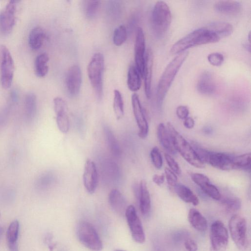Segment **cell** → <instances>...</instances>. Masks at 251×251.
Instances as JSON below:
<instances>
[{
  "label": "cell",
  "mask_w": 251,
  "mask_h": 251,
  "mask_svg": "<svg viewBox=\"0 0 251 251\" xmlns=\"http://www.w3.org/2000/svg\"><path fill=\"white\" fill-rule=\"evenodd\" d=\"M188 54L189 52L187 51L177 54L165 68L157 87L156 100L159 108L162 106L164 98L175 77L186 59Z\"/></svg>",
  "instance_id": "cell-1"
},
{
  "label": "cell",
  "mask_w": 251,
  "mask_h": 251,
  "mask_svg": "<svg viewBox=\"0 0 251 251\" xmlns=\"http://www.w3.org/2000/svg\"><path fill=\"white\" fill-rule=\"evenodd\" d=\"M220 38L205 27L196 29L177 41L170 52L177 54L195 46L218 42Z\"/></svg>",
  "instance_id": "cell-2"
},
{
  "label": "cell",
  "mask_w": 251,
  "mask_h": 251,
  "mask_svg": "<svg viewBox=\"0 0 251 251\" xmlns=\"http://www.w3.org/2000/svg\"><path fill=\"white\" fill-rule=\"evenodd\" d=\"M167 128L171 137L174 148L188 163L198 168L204 167L193 147L180 135L170 122L167 124Z\"/></svg>",
  "instance_id": "cell-3"
},
{
  "label": "cell",
  "mask_w": 251,
  "mask_h": 251,
  "mask_svg": "<svg viewBox=\"0 0 251 251\" xmlns=\"http://www.w3.org/2000/svg\"><path fill=\"white\" fill-rule=\"evenodd\" d=\"M172 19L171 12L167 4L158 1L151 14V25L154 34L157 38L163 37L168 30Z\"/></svg>",
  "instance_id": "cell-4"
},
{
  "label": "cell",
  "mask_w": 251,
  "mask_h": 251,
  "mask_svg": "<svg viewBox=\"0 0 251 251\" xmlns=\"http://www.w3.org/2000/svg\"><path fill=\"white\" fill-rule=\"evenodd\" d=\"M104 67V57L100 52L94 54L87 67V74L90 83L99 99L103 95V74Z\"/></svg>",
  "instance_id": "cell-5"
},
{
  "label": "cell",
  "mask_w": 251,
  "mask_h": 251,
  "mask_svg": "<svg viewBox=\"0 0 251 251\" xmlns=\"http://www.w3.org/2000/svg\"><path fill=\"white\" fill-rule=\"evenodd\" d=\"M229 229L231 238L237 247L245 251L248 247L247 224L244 217L239 215L232 216L229 221Z\"/></svg>",
  "instance_id": "cell-6"
},
{
  "label": "cell",
  "mask_w": 251,
  "mask_h": 251,
  "mask_svg": "<svg viewBox=\"0 0 251 251\" xmlns=\"http://www.w3.org/2000/svg\"><path fill=\"white\" fill-rule=\"evenodd\" d=\"M77 235L79 241L88 249L100 251L102 248V242L95 228L90 223L83 221L77 226Z\"/></svg>",
  "instance_id": "cell-7"
},
{
  "label": "cell",
  "mask_w": 251,
  "mask_h": 251,
  "mask_svg": "<svg viewBox=\"0 0 251 251\" xmlns=\"http://www.w3.org/2000/svg\"><path fill=\"white\" fill-rule=\"evenodd\" d=\"M15 70L14 62L8 49L0 46V80L1 86L8 89L11 86Z\"/></svg>",
  "instance_id": "cell-8"
},
{
  "label": "cell",
  "mask_w": 251,
  "mask_h": 251,
  "mask_svg": "<svg viewBox=\"0 0 251 251\" xmlns=\"http://www.w3.org/2000/svg\"><path fill=\"white\" fill-rule=\"evenodd\" d=\"M210 251H226L228 245L227 230L220 221L212 223L210 230Z\"/></svg>",
  "instance_id": "cell-9"
},
{
  "label": "cell",
  "mask_w": 251,
  "mask_h": 251,
  "mask_svg": "<svg viewBox=\"0 0 251 251\" xmlns=\"http://www.w3.org/2000/svg\"><path fill=\"white\" fill-rule=\"evenodd\" d=\"M125 214L133 239L138 243H143L145 241V235L134 206H128Z\"/></svg>",
  "instance_id": "cell-10"
},
{
  "label": "cell",
  "mask_w": 251,
  "mask_h": 251,
  "mask_svg": "<svg viewBox=\"0 0 251 251\" xmlns=\"http://www.w3.org/2000/svg\"><path fill=\"white\" fill-rule=\"evenodd\" d=\"M19 1L10 0L0 13V32L4 35L10 33L16 23V14Z\"/></svg>",
  "instance_id": "cell-11"
},
{
  "label": "cell",
  "mask_w": 251,
  "mask_h": 251,
  "mask_svg": "<svg viewBox=\"0 0 251 251\" xmlns=\"http://www.w3.org/2000/svg\"><path fill=\"white\" fill-rule=\"evenodd\" d=\"M131 103L133 114L139 128L138 136L141 138L144 139L148 134L149 125L145 111L137 94L132 95Z\"/></svg>",
  "instance_id": "cell-12"
},
{
  "label": "cell",
  "mask_w": 251,
  "mask_h": 251,
  "mask_svg": "<svg viewBox=\"0 0 251 251\" xmlns=\"http://www.w3.org/2000/svg\"><path fill=\"white\" fill-rule=\"evenodd\" d=\"M146 54V43L144 33L141 27L136 30L134 44V59L135 66L143 77Z\"/></svg>",
  "instance_id": "cell-13"
},
{
  "label": "cell",
  "mask_w": 251,
  "mask_h": 251,
  "mask_svg": "<svg viewBox=\"0 0 251 251\" xmlns=\"http://www.w3.org/2000/svg\"><path fill=\"white\" fill-rule=\"evenodd\" d=\"M53 103L57 127L61 132L66 133L68 132L70 126L67 103L60 97L55 98Z\"/></svg>",
  "instance_id": "cell-14"
},
{
  "label": "cell",
  "mask_w": 251,
  "mask_h": 251,
  "mask_svg": "<svg viewBox=\"0 0 251 251\" xmlns=\"http://www.w3.org/2000/svg\"><path fill=\"white\" fill-rule=\"evenodd\" d=\"M83 182L86 191L90 194L95 191L98 182V174L95 162L87 159L84 165Z\"/></svg>",
  "instance_id": "cell-15"
},
{
  "label": "cell",
  "mask_w": 251,
  "mask_h": 251,
  "mask_svg": "<svg viewBox=\"0 0 251 251\" xmlns=\"http://www.w3.org/2000/svg\"><path fill=\"white\" fill-rule=\"evenodd\" d=\"M66 87L72 96H76L79 92L82 82V73L77 65L71 66L66 74Z\"/></svg>",
  "instance_id": "cell-16"
},
{
  "label": "cell",
  "mask_w": 251,
  "mask_h": 251,
  "mask_svg": "<svg viewBox=\"0 0 251 251\" xmlns=\"http://www.w3.org/2000/svg\"><path fill=\"white\" fill-rule=\"evenodd\" d=\"M233 156L224 152L209 151L205 163H208L213 167L223 171H229L234 169Z\"/></svg>",
  "instance_id": "cell-17"
},
{
  "label": "cell",
  "mask_w": 251,
  "mask_h": 251,
  "mask_svg": "<svg viewBox=\"0 0 251 251\" xmlns=\"http://www.w3.org/2000/svg\"><path fill=\"white\" fill-rule=\"evenodd\" d=\"M192 180L199 186L204 194L215 200H220L221 195L218 189L210 183L209 178L201 173H193Z\"/></svg>",
  "instance_id": "cell-18"
},
{
  "label": "cell",
  "mask_w": 251,
  "mask_h": 251,
  "mask_svg": "<svg viewBox=\"0 0 251 251\" xmlns=\"http://www.w3.org/2000/svg\"><path fill=\"white\" fill-rule=\"evenodd\" d=\"M153 53L149 49L146 51L145 64L143 77L144 78L145 92L147 98L149 99L151 95V83L153 66Z\"/></svg>",
  "instance_id": "cell-19"
},
{
  "label": "cell",
  "mask_w": 251,
  "mask_h": 251,
  "mask_svg": "<svg viewBox=\"0 0 251 251\" xmlns=\"http://www.w3.org/2000/svg\"><path fill=\"white\" fill-rule=\"evenodd\" d=\"M137 197L139 201L141 213L143 216L148 217L151 211V201L147 183L144 180H142L139 184V191Z\"/></svg>",
  "instance_id": "cell-20"
},
{
  "label": "cell",
  "mask_w": 251,
  "mask_h": 251,
  "mask_svg": "<svg viewBox=\"0 0 251 251\" xmlns=\"http://www.w3.org/2000/svg\"><path fill=\"white\" fill-rule=\"evenodd\" d=\"M198 91L203 95H211L216 90L213 76L208 71H204L200 75L197 84Z\"/></svg>",
  "instance_id": "cell-21"
},
{
  "label": "cell",
  "mask_w": 251,
  "mask_h": 251,
  "mask_svg": "<svg viewBox=\"0 0 251 251\" xmlns=\"http://www.w3.org/2000/svg\"><path fill=\"white\" fill-rule=\"evenodd\" d=\"M108 201L112 209L119 215L125 214L127 208L123 195L116 189H112L108 196Z\"/></svg>",
  "instance_id": "cell-22"
},
{
  "label": "cell",
  "mask_w": 251,
  "mask_h": 251,
  "mask_svg": "<svg viewBox=\"0 0 251 251\" xmlns=\"http://www.w3.org/2000/svg\"><path fill=\"white\" fill-rule=\"evenodd\" d=\"M214 9L221 14L236 15L241 11L242 5L235 0H219L215 3Z\"/></svg>",
  "instance_id": "cell-23"
},
{
  "label": "cell",
  "mask_w": 251,
  "mask_h": 251,
  "mask_svg": "<svg viewBox=\"0 0 251 251\" xmlns=\"http://www.w3.org/2000/svg\"><path fill=\"white\" fill-rule=\"evenodd\" d=\"M157 134L158 140L164 149L170 153L175 154L176 151L174 148L167 128L163 123H160L158 125L157 129Z\"/></svg>",
  "instance_id": "cell-24"
},
{
  "label": "cell",
  "mask_w": 251,
  "mask_h": 251,
  "mask_svg": "<svg viewBox=\"0 0 251 251\" xmlns=\"http://www.w3.org/2000/svg\"><path fill=\"white\" fill-rule=\"evenodd\" d=\"M20 224L14 220L9 225L6 232V240L9 251H19L18 239L19 234Z\"/></svg>",
  "instance_id": "cell-25"
},
{
  "label": "cell",
  "mask_w": 251,
  "mask_h": 251,
  "mask_svg": "<svg viewBox=\"0 0 251 251\" xmlns=\"http://www.w3.org/2000/svg\"><path fill=\"white\" fill-rule=\"evenodd\" d=\"M174 189L177 195L184 202L191 203L194 205H197L199 203V200L197 196L186 186L177 183Z\"/></svg>",
  "instance_id": "cell-26"
},
{
  "label": "cell",
  "mask_w": 251,
  "mask_h": 251,
  "mask_svg": "<svg viewBox=\"0 0 251 251\" xmlns=\"http://www.w3.org/2000/svg\"><path fill=\"white\" fill-rule=\"evenodd\" d=\"M205 27L213 32L220 39L230 35L233 31L232 25L225 22H212Z\"/></svg>",
  "instance_id": "cell-27"
},
{
  "label": "cell",
  "mask_w": 251,
  "mask_h": 251,
  "mask_svg": "<svg viewBox=\"0 0 251 251\" xmlns=\"http://www.w3.org/2000/svg\"><path fill=\"white\" fill-rule=\"evenodd\" d=\"M46 38V33L42 28L39 26L33 28L28 37L30 47L34 50L39 49L43 45Z\"/></svg>",
  "instance_id": "cell-28"
},
{
  "label": "cell",
  "mask_w": 251,
  "mask_h": 251,
  "mask_svg": "<svg viewBox=\"0 0 251 251\" xmlns=\"http://www.w3.org/2000/svg\"><path fill=\"white\" fill-rule=\"evenodd\" d=\"M188 220L191 226L197 230L205 231L207 227L206 219L197 210L190 209L188 213Z\"/></svg>",
  "instance_id": "cell-29"
},
{
  "label": "cell",
  "mask_w": 251,
  "mask_h": 251,
  "mask_svg": "<svg viewBox=\"0 0 251 251\" xmlns=\"http://www.w3.org/2000/svg\"><path fill=\"white\" fill-rule=\"evenodd\" d=\"M141 75L136 66H129L127 73V85L131 91L139 90L141 85Z\"/></svg>",
  "instance_id": "cell-30"
},
{
  "label": "cell",
  "mask_w": 251,
  "mask_h": 251,
  "mask_svg": "<svg viewBox=\"0 0 251 251\" xmlns=\"http://www.w3.org/2000/svg\"><path fill=\"white\" fill-rule=\"evenodd\" d=\"M49 55L46 52L42 53L36 57L34 62V70L37 76L43 77L46 75L49 71Z\"/></svg>",
  "instance_id": "cell-31"
},
{
  "label": "cell",
  "mask_w": 251,
  "mask_h": 251,
  "mask_svg": "<svg viewBox=\"0 0 251 251\" xmlns=\"http://www.w3.org/2000/svg\"><path fill=\"white\" fill-rule=\"evenodd\" d=\"M103 131L107 144L111 153L115 156H120L121 154V148L113 132L107 126H104Z\"/></svg>",
  "instance_id": "cell-32"
},
{
  "label": "cell",
  "mask_w": 251,
  "mask_h": 251,
  "mask_svg": "<svg viewBox=\"0 0 251 251\" xmlns=\"http://www.w3.org/2000/svg\"><path fill=\"white\" fill-rule=\"evenodd\" d=\"M25 116L28 120L32 119L37 110V100L36 96L32 93H28L25 97Z\"/></svg>",
  "instance_id": "cell-33"
},
{
  "label": "cell",
  "mask_w": 251,
  "mask_h": 251,
  "mask_svg": "<svg viewBox=\"0 0 251 251\" xmlns=\"http://www.w3.org/2000/svg\"><path fill=\"white\" fill-rule=\"evenodd\" d=\"M113 107L117 119H121L124 114V101L122 94L118 90L114 91Z\"/></svg>",
  "instance_id": "cell-34"
},
{
  "label": "cell",
  "mask_w": 251,
  "mask_h": 251,
  "mask_svg": "<svg viewBox=\"0 0 251 251\" xmlns=\"http://www.w3.org/2000/svg\"><path fill=\"white\" fill-rule=\"evenodd\" d=\"M251 161V153L234 156L233 162L234 169L248 170L250 168Z\"/></svg>",
  "instance_id": "cell-35"
},
{
  "label": "cell",
  "mask_w": 251,
  "mask_h": 251,
  "mask_svg": "<svg viewBox=\"0 0 251 251\" xmlns=\"http://www.w3.org/2000/svg\"><path fill=\"white\" fill-rule=\"evenodd\" d=\"M83 2V9L85 16L88 19H93L99 10L100 1L99 0H85Z\"/></svg>",
  "instance_id": "cell-36"
},
{
  "label": "cell",
  "mask_w": 251,
  "mask_h": 251,
  "mask_svg": "<svg viewBox=\"0 0 251 251\" xmlns=\"http://www.w3.org/2000/svg\"><path fill=\"white\" fill-rule=\"evenodd\" d=\"M220 200L226 208L229 211H237L241 207V201L238 198L227 196L222 199L221 198Z\"/></svg>",
  "instance_id": "cell-37"
},
{
  "label": "cell",
  "mask_w": 251,
  "mask_h": 251,
  "mask_svg": "<svg viewBox=\"0 0 251 251\" xmlns=\"http://www.w3.org/2000/svg\"><path fill=\"white\" fill-rule=\"evenodd\" d=\"M127 38V31L124 25L118 26L114 31L113 41L117 46H120L126 41Z\"/></svg>",
  "instance_id": "cell-38"
},
{
  "label": "cell",
  "mask_w": 251,
  "mask_h": 251,
  "mask_svg": "<svg viewBox=\"0 0 251 251\" xmlns=\"http://www.w3.org/2000/svg\"><path fill=\"white\" fill-rule=\"evenodd\" d=\"M150 155L154 166L157 169H161L163 165V159L158 148L153 147L151 151Z\"/></svg>",
  "instance_id": "cell-39"
},
{
  "label": "cell",
  "mask_w": 251,
  "mask_h": 251,
  "mask_svg": "<svg viewBox=\"0 0 251 251\" xmlns=\"http://www.w3.org/2000/svg\"><path fill=\"white\" fill-rule=\"evenodd\" d=\"M164 156L170 169L176 175H179L181 173V170L176 161L168 153H165Z\"/></svg>",
  "instance_id": "cell-40"
},
{
  "label": "cell",
  "mask_w": 251,
  "mask_h": 251,
  "mask_svg": "<svg viewBox=\"0 0 251 251\" xmlns=\"http://www.w3.org/2000/svg\"><path fill=\"white\" fill-rule=\"evenodd\" d=\"M209 63L214 66H220L224 62V57L223 54L218 52H213L207 56Z\"/></svg>",
  "instance_id": "cell-41"
},
{
  "label": "cell",
  "mask_w": 251,
  "mask_h": 251,
  "mask_svg": "<svg viewBox=\"0 0 251 251\" xmlns=\"http://www.w3.org/2000/svg\"><path fill=\"white\" fill-rule=\"evenodd\" d=\"M165 177L168 185L174 187L177 183V177L176 175L168 168L165 169Z\"/></svg>",
  "instance_id": "cell-42"
},
{
  "label": "cell",
  "mask_w": 251,
  "mask_h": 251,
  "mask_svg": "<svg viewBox=\"0 0 251 251\" xmlns=\"http://www.w3.org/2000/svg\"><path fill=\"white\" fill-rule=\"evenodd\" d=\"M176 114L179 119L184 120L188 117L189 110L187 106L179 105L176 108Z\"/></svg>",
  "instance_id": "cell-43"
},
{
  "label": "cell",
  "mask_w": 251,
  "mask_h": 251,
  "mask_svg": "<svg viewBox=\"0 0 251 251\" xmlns=\"http://www.w3.org/2000/svg\"><path fill=\"white\" fill-rule=\"evenodd\" d=\"M184 246L187 251H197L198 250L197 243L191 238H187L185 240Z\"/></svg>",
  "instance_id": "cell-44"
},
{
  "label": "cell",
  "mask_w": 251,
  "mask_h": 251,
  "mask_svg": "<svg viewBox=\"0 0 251 251\" xmlns=\"http://www.w3.org/2000/svg\"><path fill=\"white\" fill-rule=\"evenodd\" d=\"M165 175L163 174L158 175H154L152 176V181L158 186L161 185L165 180Z\"/></svg>",
  "instance_id": "cell-45"
},
{
  "label": "cell",
  "mask_w": 251,
  "mask_h": 251,
  "mask_svg": "<svg viewBox=\"0 0 251 251\" xmlns=\"http://www.w3.org/2000/svg\"><path fill=\"white\" fill-rule=\"evenodd\" d=\"M183 125L186 128L191 129L195 126V121L192 118L188 117L183 120Z\"/></svg>",
  "instance_id": "cell-46"
},
{
  "label": "cell",
  "mask_w": 251,
  "mask_h": 251,
  "mask_svg": "<svg viewBox=\"0 0 251 251\" xmlns=\"http://www.w3.org/2000/svg\"><path fill=\"white\" fill-rule=\"evenodd\" d=\"M203 131L204 133L206 134H209L211 132L212 130L211 128L209 127H205L203 128Z\"/></svg>",
  "instance_id": "cell-47"
},
{
  "label": "cell",
  "mask_w": 251,
  "mask_h": 251,
  "mask_svg": "<svg viewBox=\"0 0 251 251\" xmlns=\"http://www.w3.org/2000/svg\"><path fill=\"white\" fill-rule=\"evenodd\" d=\"M3 233V229L2 227L0 226V240L2 236Z\"/></svg>",
  "instance_id": "cell-48"
},
{
  "label": "cell",
  "mask_w": 251,
  "mask_h": 251,
  "mask_svg": "<svg viewBox=\"0 0 251 251\" xmlns=\"http://www.w3.org/2000/svg\"><path fill=\"white\" fill-rule=\"evenodd\" d=\"M248 36H249L248 39H249V42H250V36H251V32H250L249 33Z\"/></svg>",
  "instance_id": "cell-49"
},
{
  "label": "cell",
  "mask_w": 251,
  "mask_h": 251,
  "mask_svg": "<svg viewBox=\"0 0 251 251\" xmlns=\"http://www.w3.org/2000/svg\"><path fill=\"white\" fill-rule=\"evenodd\" d=\"M123 251V250H116L115 251Z\"/></svg>",
  "instance_id": "cell-50"
}]
</instances>
